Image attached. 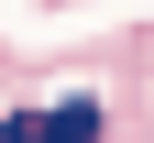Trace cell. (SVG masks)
Wrapping results in <instances>:
<instances>
[{"mask_svg":"<svg viewBox=\"0 0 154 143\" xmlns=\"http://www.w3.org/2000/svg\"><path fill=\"white\" fill-rule=\"evenodd\" d=\"M0 143H44V110H11V121H0Z\"/></svg>","mask_w":154,"mask_h":143,"instance_id":"2","label":"cell"},{"mask_svg":"<svg viewBox=\"0 0 154 143\" xmlns=\"http://www.w3.org/2000/svg\"><path fill=\"white\" fill-rule=\"evenodd\" d=\"M44 143H99V99H66V110H44Z\"/></svg>","mask_w":154,"mask_h":143,"instance_id":"1","label":"cell"}]
</instances>
